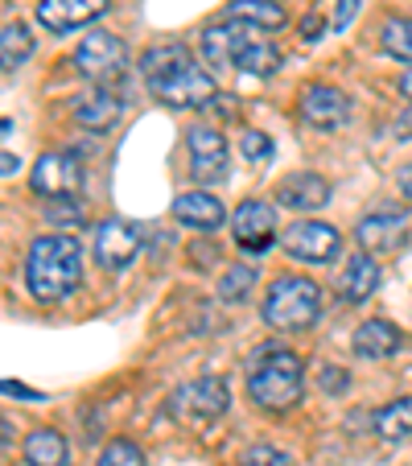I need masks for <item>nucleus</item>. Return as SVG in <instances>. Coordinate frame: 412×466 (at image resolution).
I'll list each match as a JSON object with an SVG mask.
<instances>
[{
  "instance_id": "2eb2a0df",
  "label": "nucleus",
  "mask_w": 412,
  "mask_h": 466,
  "mask_svg": "<svg viewBox=\"0 0 412 466\" xmlns=\"http://www.w3.org/2000/svg\"><path fill=\"white\" fill-rule=\"evenodd\" d=\"M276 203L289 211H317L330 203V182L322 174H289L276 186Z\"/></svg>"
},
{
  "instance_id": "6e6552de",
  "label": "nucleus",
  "mask_w": 412,
  "mask_h": 466,
  "mask_svg": "<svg viewBox=\"0 0 412 466\" xmlns=\"http://www.w3.org/2000/svg\"><path fill=\"white\" fill-rule=\"evenodd\" d=\"M29 186H34L42 198H75L83 186V166L71 153H42Z\"/></svg>"
},
{
  "instance_id": "1a4fd4ad",
  "label": "nucleus",
  "mask_w": 412,
  "mask_h": 466,
  "mask_svg": "<svg viewBox=\"0 0 412 466\" xmlns=\"http://www.w3.org/2000/svg\"><path fill=\"white\" fill-rule=\"evenodd\" d=\"M231 231H236V244L244 252H268L272 239H276V211L264 198H247L236 207L231 215Z\"/></svg>"
},
{
  "instance_id": "c9c22d12",
  "label": "nucleus",
  "mask_w": 412,
  "mask_h": 466,
  "mask_svg": "<svg viewBox=\"0 0 412 466\" xmlns=\"http://www.w3.org/2000/svg\"><path fill=\"white\" fill-rule=\"evenodd\" d=\"M17 166L21 161L13 157V153H0V177H9V174H17Z\"/></svg>"
},
{
  "instance_id": "9b49d317",
  "label": "nucleus",
  "mask_w": 412,
  "mask_h": 466,
  "mask_svg": "<svg viewBox=\"0 0 412 466\" xmlns=\"http://www.w3.org/2000/svg\"><path fill=\"white\" fill-rule=\"evenodd\" d=\"M301 120L309 124V128H342L347 124V116H351V99L342 96L338 87H330V83H309L306 91H301Z\"/></svg>"
},
{
  "instance_id": "f704fd0d",
  "label": "nucleus",
  "mask_w": 412,
  "mask_h": 466,
  "mask_svg": "<svg viewBox=\"0 0 412 466\" xmlns=\"http://www.w3.org/2000/svg\"><path fill=\"white\" fill-rule=\"evenodd\" d=\"M317 34H322V17H306V25H301V37H306V42H314Z\"/></svg>"
},
{
  "instance_id": "a211bd4d",
  "label": "nucleus",
  "mask_w": 412,
  "mask_h": 466,
  "mask_svg": "<svg viewBox=\"0 0 412 466\" xmlns=\"http://www.w3.org/2000/svg\"><path fill=\"white\" fill-rule=\"evenodd\" d=\"M400 347H404V335L392 322H384V318H371V322H363L359 330H355V351H359L363 360H387V355H396Z\"/></svg>"
},
{
  "instance_id": "5701e85b",
  "label": "nucleus",
  "mask_w": 412,
  "mask_h": 466,
  "mask_svg": "<svg viewBox=\"0 0 412 466\" xmlns=\"http://www.w3.org/2000/svg\"><path fill=\"white\" fill-rule=\"evenodd\" d=\"M29 58H34V34L25 25L0 29V71H17Z\"/></svg>"
},
{
  "instance_id": "cd10ccee",
  "label": "nucleus",
  "mask_w": 412,
  "mask_h": 466,
  "mask_svg": "<svg viewBox=\"0 0 412 466\" xmlns=\"http://www.w3.org/2000/svg\"><path fill=\"white\" fill-rule=\"evenodd\" d=\"M99 466H145V454L132 441H112V446L99 454Z\"/></svg>"
},
{
  "instance_id": "7ed1b4c3",
  "label": "nucleus",
  "mask_w": 412,
  "mask_h": 466,
  "mask_svg": "<svg viewBox=\"0 0 412 466\" xmlns=\"http://www.w3.org/2000/svg\"><path fill=\"white\" fill-rule=\"evenodd\" d=\"M301 380H306V363L293 351H264L252 360L247 371V392L260 409H293L301 400Z\"/></svg>"
},
{
  "instance_id": "412c9836",
  "label": "nucleus",
  "mask_w": 412,
  "mask_h": 466,
  "mask_svg": "<svg viewBox=\"0 0 412 466\" xmlns=\"http://www.w3.org/2000/svg\"><path fill=\"white\" fill-rule=\"evenodd\" d=\"M71 450L58 430H34L25 438V462L29 466H66Z\"/></svg>"
},
{
  "instance_id": "dca6fc26",
  "label": "nucleus",
  "mask_w": 412,
  "mask_h": 466,
  "mask_svg": "<svg viewBox=\"0 0 412 466\" xmlns=\"http://www.w3.org/2000/svg\"><path fill=\"white\" fill-rule=\"evenodd\" d=\"M355 239H359L363 252H392L404 239V215L400 211L367 215V219L359 223V231H355Z\"/></svg>"
},
{
  "instance_id": "58836bf2",
  "label": "nucleus",
  "mask_w": 412,
  "mask_h": 466,
  "mask_svg": "<svg viewBox=\"0 0 412 466\" xmlns=\"http://www.w3.org/2000/svg\"><path fill=\"white\" fill-rule=\"evenodd\" d=\"M9 128H13V120H0V137H9Z\"/></svg>"
},
{
  "instance_id": "b1692460",
  "label": "nucleus",
  "mask_w": 412,
  "mask_h": 466,
  "mask_svg": "<svg viewBox=\"0 0 412 466\" xmlns=\"http://www.w3.org/2000/svg\"><path fill=\"white\" fill-rule=\"evenodd\" d=\"M376 430H379V438H387V441L408 438L412 433V396H400V400H392V405L379 409Z\"/></svg>"
},
{
  "instance_id": "473e14b6",
  "label": "nucleus",
  "mask_w": 412,
  "mask_h": 466,
  "mask_svg": "<svg viewBox=\"0 0 412 466\" xmlns=\"http://www.w3.org/2000/svg\"><path fill=\"white\" fill-rule=\"evenodd\" d=\"M0 392H9V396H17V400H45L37 388H25V384H13V380H0Z\"/></svg>"
},
{
  "instance_id": "a878e982",
  "label": "nucleus",
  "mask_w": 412,
  "mask_h": 466,
  "mask_svg": "<svg viewBox=\"0 0 412 466\" xmlns=\"http://www.w3.org/2000/svg\"><path fill=\"white\" fill-rule=\"evenodd\" d=\"M252 285H256V273H252V268H247V264H231V273L219 281V298H223V301H244Z\"/></svg>"
},
{
  "instance_id": "c756f323",
  "label": "nucleus",
  "mask_w": 412,
  "mask_h": 466,
  "mask_svg": "<svg viewBox=\"0 0 412 466\" xmlns=\"http://www.w3.org/2000/svg\"><path fill=\"white\" fill-rule=\"evenodd\" d=\"M239 153H244L247 161H268V157H272V141H268V132L247 128L244 137H239Z\"/></svg>"
},
{
  "instance_id": "423d86ee",
  "label": "nucleus",
  "mask_w": 412,
  "mask_h": 466,
  "mask_svg": "<svg viewBox=\"0 0 412 466\" xmlns=\"http://www.w3.org/2000/svg\"><path fill=\"white\" fill-rule=\"evenodd\" d=\"M75 66H79L87 79H99V83L120 79L124 66H128V46L116 34H104V29L87 34L79 42V50H75Z\"/></svg>"
},
{
  "instance_id": "c85d7f7f",
  "label": "nucleus",
  "mask_w": 412,
  "mask_h": 466,
  "mask_svg": "<svg viewBox=\"0 0 412 466\" xmlns=\"http://www.w3.org/2000/svg\"><path fill=\"white\" fill-rule=\"evenodd\" d=\"M239 466H293V458L276 446H247Z\"/></svg>"
},
{
  "instance_id": "20e7f679",
  "label": "nucleus",
  "mask_w": 412,
  "mask_h": 466,
  "mask_svg": "<svg viewBox=\"0 0 412 466\" xmlns=\"http://www.w3.org/2000/svg\"><path fill=\"white\" fill-rule=\"evenodd\" d=\"M322 289L309 277H276L264 298V322L272 330H306L317 322Z\"/></svg>"
},
{
  "instance_id": "f8f14e48",
  "label": "nucleus",
  "mask_w": 412,
  "mask_h": 466,
  "mask_svg": "<svg viewBox=\"0 0 412 466\" xmlns=\"http://www.w3.org/2000/svg\"><path fill=\"white\" fill-rule=\"evenodd\" d=\"M136 252H141V231L132 228V223H124V219L99 223V231H95V260L104 264V268L120 273V268H128V264L136 260Z\"/></svg>"
},
{
  "instance_id": "72a5a7b5",
  "label": "nucleus",
  "mask_w": 412,
  "mask_h": 466,
  "mask_svg": "<svg viewBox=\"0 0 412 466\" xmlns=\"http://www.w3.org/2000/svg\"><path fill=\"white\" fill-rule=\"evenodd\" d=\"M355 9H359V0H338V13H334L330 29H347V21L355 17Z\"/></svg>"
},
{
  "instance_id": "39448f33",
  "label": "nucleus",
  "mask_w": 412,
  "mask_h": 466,
  "mask_svg": "<svg viewBox=\"0 0 412 466\" xmlns=\"http://www.w3.org/2000/svg\"><path fill=\"white\" fill-rule=\"evenodd\" d=\"M227 405H231L227 380L202 376V380H194V384L177 388L174 400H169V413H174L177 421H186V425H202V421L223 417V413H227Z\"/></svg>"
},
{
  "instance_id": "9d476101",
  "label": "nucleus",
  "mask_w": 412,
  "mask_h": 466,
  "mask_svg": "<svg viewBox=\"0 0 412 466\" xmlns=\"http://www.w3.org/2000/svg\"><path fill=\"white\" fill-rule=\"evenodd\" d=\"M186 145H190V174L198 182H223L227 177V141H223L219 128L194 124Z\"/></svg>"
},
{
  "instance_id": "f257e3e1",
  "label": "nucleus",
  "mask_w": 412,
  "mask_h": 466,
  "mask_svg": "<svg viewBox=\"0 0 412 466\" xmlns=\"http://www.w3.org/2000/svg\"><path fill=\"white\" fill-rule=\"evenodd\" d=\"M141 75L149 79V91L169 107H211L219 99V87L206 71H198L190 50L177 42L153 46L141 58Z\"/></svg>"
},
{
  "instance_id": "4468645a",
  "label": "nucleus",
  "mask_w": 412,
  "mask_h": 466,
  "mask_svg": "<svg viewBox=\"0 0 412 466\" xmlns=\"http://www.w3.org/2000/svg\"><path fill=\"white\" fill-rule=\"evenodd\" d=\"M247 42H252V34L244 29V21H236V25H211L202 34V58L211 62V66H219V71H231Z\"/></svg>"
},
{
  "instance_id": "ddd939ff",
  "label": "nucleus",
  "mask_w": 412,
  "mask_h": 466,
  "mask_svg": "<svg viewBox=\"0 0 412 466\" xmlns=\"http://www.w3.org/2000/svg\"><path fill=\"white\" fill-rule=\"evenodd\" d=\"M112 0H42L37 5V21L54 34H66V29H79V25H91L99 13H107Z\"/></svg>"
},
{
  "instance_id": "393cba45",
  "label": "nucleus",
  "mask_w": 412,
  "mask_h": 466,
  "mask_svg": "<svg viewBox=\"0 0 412 466\" xmlns=\"http://www.w3.org/2000/svg\"><path fill=\"white\" fill-rule=\"evenodd\" d=\"M281 66V54H276V46L272 42H264V37H252V42L244 46V54H239V62H236V71H247V75H272Z\"/></svg>"
},
{
  "instance_id": "4c0bfd02",
  "label": "nucleus",
  "mask_w": 412,
  "mask_h": 466,
  "mask_svg": "<svg viewBox=\"0 0 412 466\" xmlns=\"http://www.w3.org/2000/svg\"><path fill=\"white\" fill-rule=\"evenodd\" d=\"M400 91H404V96L412 99V71H408V75H404V79H400Z\"/></svg>"
},
{
  "instance_id": "e433bc0d",
  "label": "nucleus",
  "mask_w": 412,
  "mask_h": 466,
  "mask_svg": "<svg viewBox=\"0 0 412 466\" xmlns=\"http://www.w3.org/2000/svg\"><path fill=\"white\" fill-rule=\"evenodd\" d=\"M400 190H404V198H412V166L400 174Z\"/></svg>"
},
{
  "instance_id": "6ab92c4d",
  "label": "nucleus",
  "mask_w": 412,
  "mask_h": 466,
  "mask_svg": "<svg viewBox=\"0 0 412 466\" xmlns=\"http://www.w3.org/2000/svg\"><path fill=\"white\" fill-rule=\"evenodd\" d=\"M116 120H120V99L107 96V91L83 96L79 104H75V124H83V128H91V132H107Z\"/></svg>"
},
{
  "instance_id": "2f4dec72",
  "label": "nucleus",
  "mask_w": 412,
  "mask_h": 466,
  "mask_svg": "<svg viewBox=\"0 0 412 466\" xmlns=\"http://www.w3.org/2000/svg\"><path fill=\"white\" fill-rule=\"evenodd\" d=\"M317 384H322L326 392H342V388H347V371H338V368H322Z\"/></svg>"
},
{
  "instance_id": "f3484780",
  "label": "nucleus",
  "mask_w": 412,
  "mask_h": 466,
  "mask_svg": "<svg viewBox=\"0 0 412 466\" xmlns=\"http://www.w3.org/2000/svg\"><path fill=\"white\" fill-rule=\"evenodd\" d=\"M174 219H177V223H186V228L215 231L223 219H227V211H223V203H219V198H211L206 190H190V194H177Z\"/></svg>"
},
{
  "instance_id": "0eeeda50",
  "label": "nucleus",
  "mask_w": 412,
  "mask_h": 466,
  "mask_svg": "<svg viewBox=\"0 0 412 466\" xmlns=\"http://www.w3.org/2000/svg\"><path fill=\"white\" fill-rule=\"evenodd\" d=\"M285 252L293 260H309V264H326L338 256L342 248V236L330 228V223H317V219H306V223H293L289 231L281 236Z\"/></svg>"
},
{
  "instance_id": "4be33fe9",
  "label": "nucleus",
  "mask_w": 412,
  "mask_h": 466,
  "mask_svg": "<svg viewBox=\"0 0 412 466\" xmlns=\"http://www.w3.org/2000/svg\"><path fill=\"white\" fill-rule=\"evenodd\" d=\"M227 17L244 21V25H260V29H281L285 25V9L276 5V0H231Z\"/></svg>"
},
{
  "instance_id": "bb28decb",
  "label": "nucleus",
  "mask_w": 412,
  "mask_h": 466,
  "mask_svg": "<svg viewBox=\"0 0 412 466\" xmlns=\"http://www.w3.org/2000/svg\"><path fill=\"white\" fill-rule=\"evenodd\" d=\"M384 50L396 54V58H404V62H412V21H387Z\"/></svg>"
},
{
  "instance_id": "7c9ffc66",
  "label": "nucleus",
  "mask_w": 412,
  "mask_h": 466,
  "mask_svg": "<svg viewBox=\"0 0 412 466\" xmlns=\"http://www.w3.org/2000/svg\"><path fill=\"white\" fill-rule=\"evenodd\" d=\"M50 219H54V223H71V228H79V223H83V211L75 207V198H66V203H62V198H50Z\"/></svg>"
},
{
  "instance_id": "f03ea898",
  "label": "nucleus",
  "mask_w": 412,
  "mask_h": 466,
  "mask_svg": "<svg viewBox=\"0 0 412 466\" xmlns=\"http://www.w3.org/2000/svg\"><path fill=\"white\" fill-rule=\"evenodd\" d=\"M83 281V248L75 236H42L25 256V285L37 301L71 298Z\"/></svg>"
},
{
  "instance_id": "aec40b11",
  "label": "nucleus",
  "mask_w": 412,
  "mask_h": 466,
  "mask_svg": "<svg viewBox=\"0 0 412 466\" xmlns=\"http://www.w3.org/2000/svg\"><path fill=\"white\" fill-rule=\"evenodd\" d=\"M376 285H379V264L371 260V256L359 252L351 264H347V273H342L338 289H342V298H347V301H367L371 293H376Z\"/></svg>"
}]
</instances>
